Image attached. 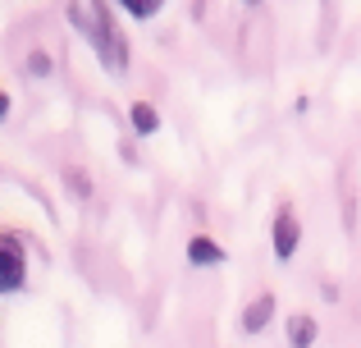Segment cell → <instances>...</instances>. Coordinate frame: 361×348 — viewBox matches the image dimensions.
I'll return each mask as SVG.
<instances>
[{"instance_id":"12","label":"cell","mask_w":361,"mask_h":348,"mask_svg":"<svg viewBox=\"0 0 361 348\" xmlns=\"http://www.w3.org/2000/svg\"><path fill=\"white\" fill-rule=\"evenodd\" d=\"M9 115V97H5V92H0V119H5Z\"/></svg>"},{"instance_id":"9","label":"cell","mask_w":361,"mask_h":348,"mask_svg":"<svg viewBox=\"0 0 361 348\" xmlns=\"http://www.w3.org/2000/svg\"><path fill=\"white\" fill-rule=\"evenodd\" d=\"M64 184H69V193H73V197H92V179L82 174V170H73V165L64 170Z\"/></svg>"},{"instance_id":"1","label":"cell","mask_w":361,"mask_h":348,"mask_svg":"<svg viewBox=\"0 0 361 348\" xmlns=\"http://www.w3.org/2000/svg\"><path fill=\"white\" fill-rule=\"evenodd\" d=\"M27 284V248L18 234H0V294Z\"/></svg>"},{"instance_id":"8","label":"cell","mask_w":361,"mask_h":348,"mask_svg":"<svg viewBox=\"0 0 361 348\" xmlns=\"http://www.w3.org/2000/svg\"><path fill=\"white\" fill-rule=\"evenodd\" d=\"M128 119H133V128H137L142 138H151V133H156V128H160V110L151 106V101H133Z\"/></svg>"},{"instance_id":"10","label":"cell","mask_w":361,"mask_h":348,"mask_svg":"<svg viewBox=\"0 0 361 348\" xmlns=\"http://www.w3.org/2000/svg\"><path fill=\"white\" fill-rule=\"evenodd\" d=\"M123 9H128V18H156L160 14L156 0H123Z\"/></svg>"},{"instance_id":"7","label":"cell","mask_w":361,"mask_h":348,"mask_svg":"<svg viewBox=\"0 0 361 348\" xmlns=\"http://www.w3.org/2000/svg\"><path fill=\"white\" fill-rule=\"evenodd\" d=\"M283 330H288V344H293V348H311V344H316V335H320V325H316V316L293 312Z\"/></svg>"},{"instance_id":"6","label":"cell","mask_w":361,"mask_h":348,"mask_svg":"<svg viewBox=\"0 0 361 348\" xmlns=\"http://www.w3.org/2000/svg\"><path fill=\"white\" fill-rule=\"evenodd\" d=\"M188 261H192V266H220L224 248L211 239V234H192V239H188Z\"/></svg>"},{"instance_id":"3","label":"cell","mask_w":361,"mask_h":348,"mask_svg":"<svg viewBox=\"0 0 361 348\" xmlns=\"http://www.w3.org/2000/svg\"><path fill=\"white\" fill-rule=\"evenodd\" d=\"M92 46H97V60L106 64L110 73H123V69H128V60H133V55H128V37H123L115 23H110L106 32H101L97 42H92Z\"/></svg>"},{"instance_id":"5","label":"cell","mask_w":361,"mask_h":348,"mask_svg":"<svg viewBox=\"0 0 361 348\" xmlns=\"http://www.w3.org/2000/svg\"><path fill=\"white\" fill-rule=\"evenodd\" d=\"M270 321H274V294H256L243 307V335H261Z\"/></svg>"},{"instance_id":"2","label":"cell","mask_w":361,"mask_h":348,"mask_svg":"<svg viewBox=\"0 0 361 348\" xmlns=\"http://www.w3.org/2000/svg\"><path fill=\"white\" fill-rule=\"evenodd\" d=\"M270 243H274V257H279V261H293V257H298L302 224H298V215H293V206H283V211L274 215V224H270Z\"/></svg>"},{"instance_id":"4","label":"cell","mask_w":361,"mask_h":348,"mask_svg":"<svg viewBox=\"0 0 361 348\" xmlns=\"http://www.w3.org/2000/svg\"><path fill=\"white\" fill-rule=\"evenodd\" d=\"M69 23L78 28L87 42H97V37L115 23V14H110V5H69Z\"/></svg>"},{"instance_id":"11","label":"cell","mask_w":361,"mask_h":348,"mask_svg":"<svg viewBox=\"0 0 361 348\" xmlns=\"http://www.w3.org/2000/svg\"><path fill=\"white\" fill-rule=\"evenodd\" d=\"M27 73H32V78H46V73H51V55L32 51V55H27Z\"/></svg>"}]
</instances>
